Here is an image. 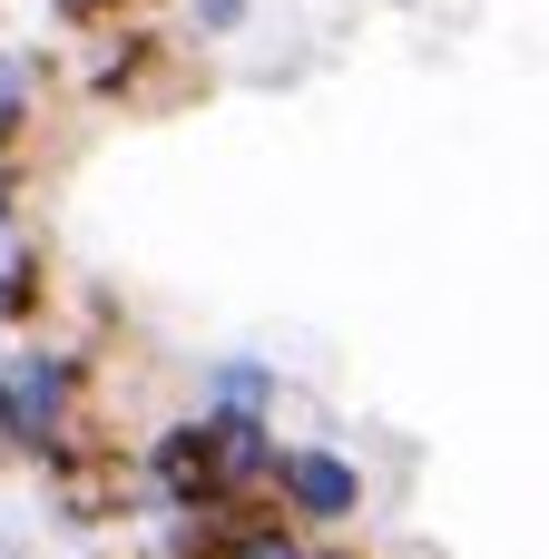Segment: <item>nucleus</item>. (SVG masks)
<instances>
[{
  "label": "nucleus",
  "instance_id": "obj_8",
  "mask_svg": "<svg viewBox=\"0 0 549 559\" xmlns=\"http://www.w3.org/2000/svg\"><path fill=\"white\" fill-rule=\"evenodd\" d=\"M226 559H314V531H295L285 511H236Z\"/></svg>",
  "mask_w": 549,
  "mask_h": 559
},
{
  "label": "nucleus",
  "instance_id": "obj_1",
  "mask_svg": "<svg viewBox=\"0 0 549 559\" xmlns=\"http://www.w3.org/2000/svg\"><path fill=\"white\" fill-rule=\"evenodd\" d=\"M88 432V354L79 344H10L0 354V452L10 462H49L59 442Z\"/></svg>",
  "mask_w": 549,
  "mask_h": 559
},
{
  "label": "nucleus",
  "instance_id": "obj_10",
  "mask_svg": "<svg viewBox=\"0 0 549 559\" xmlns=\"http://www.w3.org/2000/svg\"><path fill=\"white\" fill-rule=\"evenodd\" d=\"M246 10H255V0H187V29H196V39H236Z\"/></svg>",
  "mask_w": 549,
  "mask_h": 559
},
{
  "label": "nucleus",
  "instance_id": "obj_12",
  "mask_svg": "<svg viewBox=\"0 0 549 559\" xmlns=\"http://www.w3.org/2000/svg\"><path fill=\"white\" fill-rule=\"evenodd\" d=\"M0 334H10V314H0Z\"/></svg>",
  "mask_w": 549,
  "mask_h": 559
},
{
  "label": "nucleus",
  "instance_id": "obj_9",
  "mask_svg": "<svg viewBox=\"0 0 549 559\" xmlns=\"http://www.w3.org/2000/svg\"><path fill=\"white\" fill-rule=\"evenodd\" d=\"M236 521H157L147 531V559H226Z\"/></svg>",
  "mask_w": 549,
  "mask_h": 559
},
{
  "label": "nucleus",
  "instance_id": "obj_5",
  "mask_svg": "<svg viewBox=\"0 0 549 559\" xmlns=\"http://www.w3.org/2000/svg\"><path fill=\"white\" fill-rule=\"evenodd\" d=\"M196 403H236V413H275V403H285V373H275L265 354H216V364L196 373Z\"/></svg>",
  "mask_w": 549,
  "mask_h": 559
},
{
  "label": "nucleus",
  "instance_id": "obj_6",
  "mask_svg": "<svg viewBox=\"0 0 549 559\" xmlns=\"http://www.w3.org/2000/svg\"><path fill=\"white\" fill-rule=\"evenodd\" d=\"M39 88H49V59L39 49H0V167L20 157L29 118H39Z\"/></svg>",
  "mask_w": 549,
  "mask_h": 559
},
{
  "label": "nucleus",
  "instance_id": "obj_7",
  "mask_svg": "<svg viewBox=\"0 0 549 559\" xmlns=\"http://www.w3.org/2000/svg\"><path fill=\"white\" fill-rule=\"evenodd\" d=\"M0 314H10V324H49V246H39V236H20V246L0 255Z\"/></svg>",
  "mask_w": 549,
  "mask_h": 559
},
{
  "label": "nucleus",
  "instance_id": "obj_3",
  "mask_svg": "<svg viewBox=\"0 0 549 559\" xmlns=\"http://www.w3.org/2000/svg\"><path fill=\"white\" fill-rule=\"evenodd\" d=\"M363 462L354 452H334V442H285V462H275V511L295 521V531H354L363 521Z\"/></svg>",
  "mask_w": 549,
  "mask_h": 559
},
{
  "label": "nucleus",
  "instance_id": "obj_2",
  "mask_svg": "<svg viewBox=\"0 0 549 559\" xmlns=\"http://www.w3.org/2000/svg\"><path fill=\"white\" fill-rule=\"evenodd\" d=\"M138 481H147V511H157V521H236V511H275V501H246V491H236V472H226L206 413L157 423V432L138 442Z\"/></svg>",
  "mask_w": 549,
  "mask_h": 559
},
{
  "label": "nucleus",
  "instance_id": "obj_4",
  "mask_svg": "<svg viewBox=\"0 0 549 559\" xmlns=\"http://www.w3.org/2000/svg\"><path fill=\"white\" fill-rule=\"evenodd\" d=\"M157 59H177V39H157V29H98V59H88V98L98 108H118V98H147V69Z\"/></svg>",
  "mask_w": 549,
  "mask_h": 559
},
{
  "label": "nucleus",
  "instance_id": "obj_11",
  "mask_svg": "<svg viewBox=\"0 0 549 559\" xmlns=\"http://www.w3.org/2000/svg\"><path fill=\"white\" fill-rule=\"evenodd\" d=\"M20 236H29V226H20V187H10V167H0V255H10Z\"/></svg>",
  "mask_w": 549,
  "mask_h": 559
}]
</instances>
